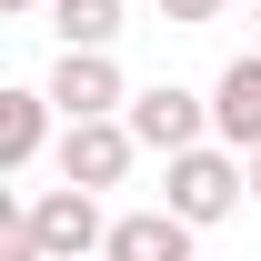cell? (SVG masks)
Returning <instances> with one entry per match:
<instances>
[{
    "instance_id": "3",
    "label": "cell",
    "mask_w": 261,
    "mask_h": 261,
    "mask_svg": "<svg viewBox=\"0 0 261 261\" xmlns=\"http://www.w3.org/2000/svg\"><path fill=\"white\" fill-rule=\"evenodd\" d=\"M40 91H50L61 121H121V111H130V81H121L111 50H61V70H50Z\"/></svg>"
},
{
    "instance_id": "9",
    "label": "cell",
    "mask_w": 261,
    "mask_h": 261,
    "mask_svg": "<svg viewBox=\"0 0 261 261\" xmlns=\"http://www.w3.org/2000/svg\"><path fill=\"white\" fill-rule=\"evenodd\" d=\"M50 31H61V50H111L121 40V0H50Z\"/></svg>"
},
{
    "instance_id": "6",
    "label": "cell",
    "mask_w": 261,
    "mask_h": 261,
    "mask_svg": "<svg viewBox=\"0 0 261 261\" xmlns=\"http://www.w3.org/2000/svg\"><path fill=\"white\" fill-rule=\"evenodd\" d=\"M211 141H231L241 161L261 151V50H241V61L211 81Z\"/></svg>"
},
{
    "instance_id": "13",
    "label": "cell",
    "mask_w": 261,
    "mask_h": 261,
    "mask_svg": "<svg viewBox=\"0 0 261 261\" xmlns=\"http://www.w3.org/2000/svg\"><path fill=\"white\" fill-rule=\"evenodd\" d=\"M251 201H261V151H251Z\"/></svg>"
},
{
    "instance_id": "12",
    "label": "cell",
    "mask_w": 261,
    "mask_h": 261,
    "mask_svg": "<svg viewBox=\"0 0 261 261\" xmlns=\"http://www.w3.org/2000/svg\"><path fill=\"white\" fill-rule=\"evenodd\" d=\"M0 10H50V0H0Z\"/></svg>"
},
{
    "instance_id": "7",
    "label": "cell",
    "mask_w": 261,
    "mask_h": 261,
    "mask_svg": "<svg viewBox=\"0 0 261 261\" xmlns=\"http://www.w3.org/2000/svg\"><path fill=\"white\" fill-rule=\"evenodd\" d=\"M100 261H201V251H191V221L181 211H121Z\"/></svg>"
},
{
    "instance_id": "4",
    "label": "cell",
    "mask_w": 261,
    "mask_h": 261,
    "mask_svg": "<svg viewBox=\"0 0 261 261\" xmlns=\"http://www.w3.org/2000/svg\"><path fill=\"white\" fill-rule=\"evenodd\" d=\"M61 181H81V191H111V181H130V161H141V130L130 121H61Z\"/></svg>"
},
{
    "instance_id": "1",
    "label": "cell",
    "mask_w": 261,
    "mask_h": 261,
    "mask_svg": "<svg viewBox=\"0 0 261 261\" xmlns=\"http://www.w3.org/2000/svg\"><path fill=\"white\" fill-rule=\"evenodd\" d=\"M241 191H251V161H241L231 141H201V151L161 161V211H181L191 231L231 221V211H241Z\"/></svg>"
},
{
    "instance_id": "10",
    "label": "cell",
    "mask_w": 261,
    "mask_h": 261,
    "mask_svg": "<svg viewBox=\"0 0 261 261\" xmlns=\"http://www.w3.org/2000/svg\"><path fill=\"white\" fill-rule=\"evenodd\" d=\"M0 261H50V251H40V221H31V201H0Z\"/></svg>"
},
{
    "instance_id": "2",
    "label": "cell",
    "mask_w": 261,
    "mask_h": 261,
    "mask_svg": "<svg viewBox=\"0 0 261 261\" xmlns=\"http://www.w3.org/2000/svg\"><path fill=\"white\" fill-rule=\"evenodd\" d=\"M121 121L141 130V151L181 161V151H201V141H211V100H201V91H181V81H151V91H130V111H121Z\"/></svg>"
},
{
    "instance_id": "11",
    "label": "cell",
    "mask_w": 261,
    "mask_h": 261,
    "mask_svg": "<svg viewBox=\"0 0 261 261\" xmlns=\"http://www.w3.org/2000/svg\"><path fill=\"white\" fill-rule=\"evenodd\" d=\"M151 10H161V20H171V31H201V20H221V10H231V0H151Z\"/></svg>"
},
{
    "instance_id": "5",
    "label": "cell",
    "mask_w": 261,
    "mask_h": 261,
    "mask_svg": "<svg viewBox=\"0 0 261 261\" xmlns=\"http://www.w3.org/2000/svg\"><path fill=\"white\" fill-rule=\"evenodd\" d=\"M31 221H40V251H50V261H100V251H111V221H100V191H81V181H61V191H40V201H31Z\"/></svg>"
},
{
    "instance_id": "8",
    "label": "cell",
    "mask_w": 261,
    "mask_h": 261,
    "mask_svg": "<svg viewBox=\"0 0 261 261\" xmlns=\"http://www.w3.org/2000/svg\"><path fill=\"white\" fill-rule=\"evenodd\" d=\"M50 121H61V111H50V91H0V171H31L40 151H61V141H50Z\"/></svg>"
},
{
    "instance_id": "14",
    "label": "cell",
    "mask_w": 261,
    "mask_h": 261,
    "mask_svg": "<svg viewBox=\"0 0 261 261\" xmlns=\"http://www.w3.org/2000/svg\"><path fill=\"white\" fill-rule=\"evenodd\" d=\"M251 50H261V10H251Z\"/></svg>"
}]
</instances>
